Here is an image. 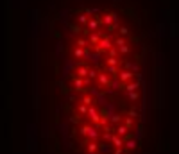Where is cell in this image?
Masks as SVG:
<instances>
[{
  "mask_svg": "<svg viewBox=\"0 0 179 154\" xmlns=\"http://www.w3.org/2000/svg\"><path fill=\"white\" fill-rule=\"evenodd\" d=\"M88 115L92 117V120H93L95 126H100V117H99V111H97L95 108H90V109H88Z\"/></svg>",
  "mask_w": 179,
  "mask_h": 154,
  "instance_id": "obj_1",
  "label": "cell"
},
{
  "mask_svg": "<svg viewBox=\"0 0 179 154\" xmlns=\"http://www.w3.org/2000/svg\"><path fill=\"white\" fill-rule=\"evenodd\" d=\"M120 82H125V81H129L131 77H132V72H129V70H124V72H120Z\"/></svg>",
  "mask_w": 179,
  "mask_h": 154,
  "instance_id": "obj_2",
  "label": "cell"
},
{
  "mask_svg": "<svg viewBox=\"0 0 179 154\" xmlns=\"http://www.w3.org/2000/svg\"><path fill=\"white\" fill-rule=\"evenodd\" d=\"M82 86H84V81H81V79L75 77V79H73V90H75V91H81V90H84Z\"/></svg>",
  "mask_w": 179,
  "mask_h": 154,
  "instance_id": "obj_3",
  "label": "cell"
},
{
  "mask_svg": "<svg viewBox=\"0 0 179 154\" xmlns=\"http://www.w3.org/2000/svg\"><path fill=\"white\" fill-rule=\"evenodd\" d=\"M75 74H77V77H86L88 75V66H79L75 70Z\"/></svg>",
  "mask_w": 179,
  "mask_h": 154,
  "instance_id": "obj_4",
  "label": "cell"
},
{
  "mask_svg": "<svg viewBox=\"0 0 179 154\" xmlns=\"http://www.w3.org/2000/svg\"><path fill=\"white\" fill-rule=\"evenodd\" d=\"M106 65H108V66H116V65H118V59H116L115 56H109V58L106 59Z\"/></svg>",
  "mask_w": 179,
  "mask_h": 154,
  "instance_id": "obj_5",
  "label": "cell"
},
{
  "mask_svg": "<svg viewBox=\"0 0 179 154\" xmlns=\"http://www.w3.org/2000/svg\"><path fill=\"white\" fill-rule=\"evenodd\" d=\"M99 84H109V77L106 74H99Z\"/></svg>",
  "mask_w": 179,
  "mask_h": 154,
  "instance_id": "obj_6",
  "label": "cell"
},
{
  "mask_svg": "<svg viewBox=\"0 0 179 154\" xmlns=\"http://www.w3.org/2000/svg\"><path fill=\"white\" fill-rule=\"evenodd\" d=\"M111 140H113V145H115V147H122V145H124V140L118 138V136H111Z\"/></svg>",
  "mask_w": 179,
  "mask_h": 154,
  "instance_id": "obj_7",
  "label": "cell"
},
{
  "mask_svg": "<svg viewBox=\"0 0 179 154\" xmlns=\"http://www.w3.org/2000/svg\"><path fill=\"white\" fill-rule=\"evenodd\" d=\"M140 88V82H131V84H127L125 86V90L127 91H134V90H138Z\"/></svg>",
  "mask_w": 179,
  "mask_h": 154,
  "instance_id": "obj_8",
  "label": "cell"
},
{
  "mask_svg": "<svg viewBox=\"0 0 179 154\" xmlns=\"http://www.w3.org/2000/svg\"><path fill=\"white\" fill-rule=\"evenodd\" d=\"M82 104H86V106H92V104H93V99H92V95H86V97H82Z\"/></svg>",
  "mask_w": 179,
  "mask_h": 154,
  "instance_id": "obj_9",
  "label": "cell"
},
{
  "mask_svg": "<svg viewBox=\"0 0 179 154\" xmlns=\"http://www.w3.org/2000/svg\"><path fill=\"white\" fill-rule=\"evenodd\" d=\"M97 149H99V145H97L95 142H93V143H90V145H88V152H90V154H93V152L97 150Z\"/></svg>",
  "mask_w": 179,
  "mask_h": 154,
  "instance_id": "obj_10",
  "label": "cell"
},
{
  "mask_svg": "<svg viewBox=\"0 0 179 154\" xmlns=\"http://www.w3.org/2000/svg\"><path fill=\"white\" fill-rule=\"evenodd\" d=\"M116 133H118V134H122V136H124V134H127V126H118V127H116Z\"/></svg>",
  "mask_w": 179,
  "mask_h": 154,
  "instance_id": "obj_11",
  "label": "cell"
},
{
  "mask_svg": "<svg viewBox=\"0 0 179 154\" xmlns=\"http://www.w3.org/2000/svg\"><path fill=\"white\" fill-rule=\"evenodd\" d=\"M129 99H131V100H138V99H140V95L136 93V90H134V91H129Z\"/></svg>",
  "mask_w": 179,
  "mask_h": 154,
  "instance_id": "obj_12",
  "label": "cell"
},
{
  "mask_svg": "<svg viewBox=\"0 0 179 154\" xmlns=\"http://www.w3.org/2000/svg\"><path fill=\"white\" fill-rule=\"evenodd\" d=\"M106 70H108V72H109V74H113V75H115V74H116V72H118V68H116V66H108V68H106Z\"/></svg>",
  "mask_w": 179,
  "mask_h": 154,
  "instance_id": "obj_13",
  "label": "cell"
},
{
  "mask_svg": "<svg viewBox=\"0 0 179 154\" xmlns=\"http://www.w3.org/2000/svg\"><path fill=\"white\" fill-rule=\"evenodd\" d=\"M79 113H82V115H84V113H88V108H86V104H81V106H79Z\"/></svg>",
  "mask_w": 179,
  "mask_h": 154,
  "instance_id": "obj_14",
  "label": "cell"
},
{
  "mask_svg": "<svg viewBox=\"0 0 179 154\" xmlns=\"http://www.w3.org/2000/svg\"><path fill=\"white\" fill-rule=\"evenodd\" d=\"M127 147H129V149H134V147H136V140H129Z\"/></svg>",
  "mask_w": 179,
  "mask_h": 154,
  "instance_id": "obj_15",
  "label": "cell"
},
{
  "mask_svg": "<svg viewBox=\"0 0 179 154\" xmlns=\"http://www.w3.org/2000/svg\"><path fill=\"white\" fill-rule=\"evenodd\" d=\"M111 120H113V122H120L122 117H120V115H115V117H111Z\"/></svg>",
  "mask_w": 179,
  "mask_h": 154,
  "instance_id": "obj_16",
  "label": "cell"
},
{
  "mask_svg": "<svg viewBox=\"0 0 179 154\" xmlns=\"http://www.w3.org/2000/svg\"><path fill=\"white\" fill-rule=\"evenodd\" d=\"M70 122H72V124H77V122H79V117H77V115H75V117H72V118H70Z\"/></svg>",
  "mask_w": 179,
  "mask_h": 154,
  "instance_id": "obj_17",
  "label": "cell"
},
{
  "mask_svg": "<svg viewBox=\"0 0 179 154\" xmlns=\"http://www.w3.org/2000/svg\"><path fill=\"white\" fill-rule=\"evenodd\" d=\"M132 124H134V122H132V120H131V118H125V126H127V127H131V126H132Z\"/></svg>",
  "mask_w": 179,
  "mask_h": 154,
  "instance_id": "obj_18",
  "label": "cell"
}]
</instances>
